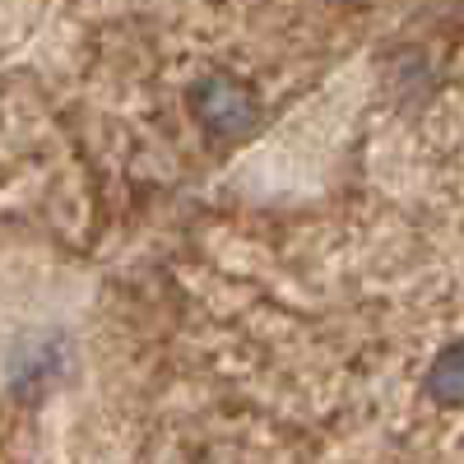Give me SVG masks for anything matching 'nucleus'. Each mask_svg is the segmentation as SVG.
Masks as SVG:
<instances>
[{"mask_svg":"<svg viewBox=\"0 0 464 464\" xmlns=\"http://www.w3.org/2000/svg\"><path fill=\"white\" fill-rule=\"evenodd\" d=\"M196 116H200V126L214 135V140H237L256 126V93L237 80H227V74H214V80H205L196 89Z\"/></svg>","mask_w":464,"mask_h":464,"instance_id":"f257e3e1","label":"nucleus"},{"mask_svg":"<svg viewBox=\"0 0 464 464\" xmlns=\"http://www.w3.org/2000/svg\"><path fill=\"white\" fill-rule=\"evenodd\" d=\"M428 395L437 404H464V343H450L437 353L432 372H428Z\"/></svg>","mask_w":464,"mask_h":464,"instance_id":"f03ea898","label":"nucleus"}]
</instances>
